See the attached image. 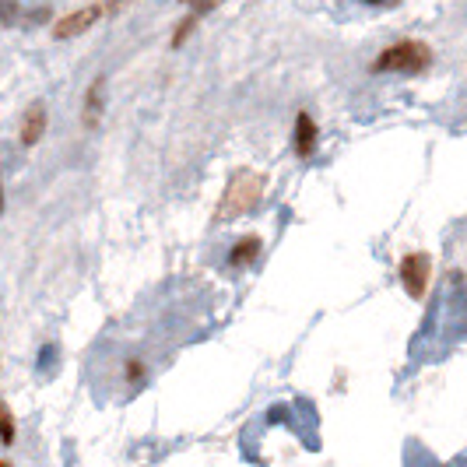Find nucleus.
<instances>
[{"label":"nucleus","mask_w":467,"mask_h":467,"mask_svg":"<svg viewBox=\"0 0 467 467\" xmlns=\"http://www.w3.org/2000/svg\"><path fill=\"white\" fill-rule=\"evenodd\" d=\"M260 197H263V176L253 169H239L232 179H229V186H225V194H221V204H218V221H229V218H239V214H250L260 204Z\"/></svg>","instance_id":"1"},{"label":"nucleus","mask_w":467,"mask_h":467,"mask_svg":"<svg viewBox=\"0 0 467 467\" xmlns=\"http://www.w3.org/2000/svg\"><path fill=\"white\" fill-rule=\"evenodd\" d=\"M0 443L4 446H11L14 443V415H11V408L0 401Z\"/></svg>","instance_id":"9"},{"label":"nucleus","mask_w":467,"mask_h":467,"mask_svg":"<svg viewBox=\"0 0 467 467\" xmlns=\"http://www.w3.org/2000/svg\"><path fill=\"white\" fill-rule=\"evenodd\" d=\"M99 18H102V4L81 7V11H74V14L60 18V21L53 25V36H56V39H78V36H85Z\"/></svg>","instance_id":"4"},{"label":"nucleus","mask_w":467,"mask_h":467,"mask_svg":"<svg viewBox=\"0 0 467 467\" xmlns=\"http://www.w3.org/2000/svg\"><path fill=\"white\" fill-rule=\"evenodd\" d=\"M190 29H194V18H190V21H183V25L176 29V36H172V46L183 43V36H190Z\"/></svg>","instance_id":"12"},{"label":"nucleus","mask_w":467,"mask_h":467,"mask_svg":"<svg viewBox=\"0 0 467 467\" xmlns=\"http://www.w3.org/2000/svg\"><path fill=\"white\" fill-rule=\"evenodd\" d=\"M127 4L130 0H106V4H102V18H106V14H120Z\"/></svg>","instance_id":"11"},{"label":"nucleus","mask_w":467,"mask_h":467,"mask_svg":"<svg viewBox=\"0 0 467 467\" xmlns=\"http://www.w3.org/2000/svg\"><path fill=\"white\" fill-rule=\"evenodd\" d=\"M43 134H46V106L43 102H32L25 109V120H21V144L32 148V144H39Z\"/></svg>","instance_id":"5"},{"label":"nucleus","mask_w":467,"mask_h":467,"mask_svg":"<svg viewBox=\"0 0 467 467\" xmlns=\"http://www.w3.org/2000/svg\"><path fill=\"white\" fill-rule=\"evenodd\" d=\"M183 4H194L197 11H211L214 4H221V0H183Z\"/></svg>","instance_id":"13"},{"label":"nucleus","mask_w":467,"mask_h":467,"mask_svg":"<svg viewBox=\"0 0 467 467\" xmlns=\"http://www.w3.org/2000/svg\"><path fill=\"white\" fill-rule=\"evenodd\" d=\"M428 274H432V260H428V253H408L401 260V281H404V292L411 298L425 296Z\"/></svg>","instance_id":"3"},{"label":"nucleus","mask_w":467,"mask_h":467,"mask_svg":"<svg viewBox=\"0 0 467 467\" xmlns=\"http://www.w3.org/2000/svg\"><path fill=\"white\" fill-rule=\"evenodd\" d=\"M0 21H4V25H14V21H18V4H14V0H0Z\"/></svg>","instance_id":"10"},{"label":"nucleus","mask_w":467,"mask_h":467,"mask_svg":"<svg viewBox=\"0 0 467 467\" xmlns=\"http://www.w3.org/2000/svg\"><path fill=\"white\" fill-rule=\"evenodd\" d=\"M313 148H316V124H313L309 113H298L296 116V151H298V159L313 155Z\"/></svg>","instance_id":"7"},{"label":"nucleus","mask_w":467,"mask_h":467,"mask_svg":"<svg viewBox=\"0 0 467 467\" xmlns=\"http://www.w3.org/2000/svg\"><path fill=\"white\" fill-rule=\"evenodd\" d=\"M366 4H397V0H366Z\"/></svg>","instance_id":"14"},{"label":"nucleus","mask_w":467,"mask_h":467,"mask_svg":"<svg viewBox=\"0 0 467 467\" xmlns=\"http://www.w3.org/2000/svg\"><path fill=\"white\" fill-rule=\"evenodd\" d=\"M0 204H4V194H0Z\"/></svg>","instance_id":"15"},{"label":"nucleus","mask_w":467,"mask_h":467,"mask_svg":"<svg viewBox=\"0 0 467 467\" xmlns=\"http://www.w3.org/2000/svg\"><path fill=\"white\" fill-rule=\"evenodd\" d=\"M256 253H260V236H246V239L236 243V250H232L229 260H232V267H246Z\"/></svg>","instance_id":"8"},{"label":"nucleus","mask_w":467,"mask_h":467,"mask_svg":"<svg viewBox=\"0 0 467 467\" xmlns=\"http://www.w3.org/2000/svg\"><path fill=\"white\" fill-rule=\"evenodd\" d=\"M102 95H106V81L95 78V81L88 85V95H85V116H81L85 130H95L102 124Z\"/></svg>","instance_id":"6"},{"label":"nucleus","mask_w":467,"mask_h":467,"mask_svg":"<svg viewBox=\"0 0 467 467\" xmlns=\"http://www.w3.org/2000/svg\"><path fill=\"white\" fill-rule=\"evenodd\" d=\"M432 64V49L425 43H397L380 53L376 71H401V74H422Z\"/></svg>","instance_id":"2"}]
</instances>
